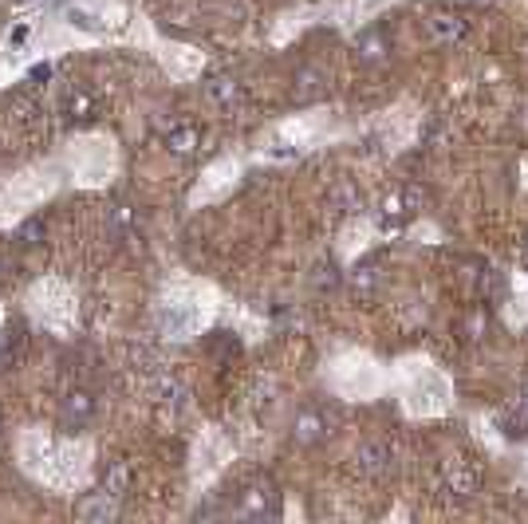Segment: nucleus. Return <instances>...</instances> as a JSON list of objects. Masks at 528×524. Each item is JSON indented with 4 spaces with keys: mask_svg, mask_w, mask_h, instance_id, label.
Listing matches in <instances>:
<instances>
[{
    "mask_svg": "<svg viewBox=\"0 0 528 524\" xmlns=\"http://www.w3.org/2000/svg\"><path fill=\"white\" fill-rule=\"evenodd\" d=\"M16 465L24 477L36 485L75 497L87 489L91 469H95V446L87 438H60L44 426H28L16 434Z\"/></svg>",
    "mask_w": 528,
    "mask_h": 524,
    "instance_id": "nucleus-1",
    "label": "nucleus"
},
{
    "mask_svg": "<svg viewBox=\"0 0 528 524\" xmlns=\"http://www.w3.org/2000/svg\"><path fill=\"white\" fill-rule=\"evenodd\" d=\"M355 469L363 477H387L395 469V446L387 438H371L355 450Z\"/></svg>",
    "mask_w": 528,
    "mask_h": 524,
    "instance_id": "nucleus-8",
    "label": "nucleus"
},
{
    "mask_svg": "<svg viewBox=\"0 0 528 524\" xmlns=\"http://www.w3.org/2000/svg\"><path fill=\"white\" fill-rule=\"evenodd\" d=\"M201 142H205V131H201L198 123H174L166 131V150L178 154V158H194L201 150Z\"/></svg>",
    "mask_w": 528,
    "mask_h": 524,
    "instance_id": "nucleus-13",
    "label": "nucleus"
},
{
    "mask_svg": "<svg viewBox=\"0 0 528 524\" xmlns=\"http://www.w3.org/2000/svg\"><path fill=\"white\" fill-rule=\"evenodd\" d=\"M24 312L36 328L52 331L60 339H71L79 328V296L64 276H40L24 292Z\"/></svg>",
    "mask_w": 528,
    "mask_h": 524,
    "instance_id": "nucleus-4",
    "label": "nucleus"
},
{
    "mask_svg": "<svg viewBox=\"0 0 528 524\" xmlns=\"http://www.w3.org/2000/svg\"><path fill=\"white\" fill-rule=\"evenodd\" d=\"M237 517H245V521L280 517V493H276V485H268V481H257V485H249V489L241 493Z\"/></svg>",
    "mask_w": 528,
    "mask_h": 524,
    "instance_id": "nucleus-7",
    "label": "nucleus"
},
{
    "mask_svg": "<svg viewBox=\"0 0 528 524\" xmlns=\"http://www.w3.org/2000/svg\"><path fill=\"white\" fill-rule=\"evenodd\" d=\"M355 52H359L363 64H383V60L391 56V40H387L383 28H363V32L355 36Z\"/></svg>",
    "mask_w": 528,
    "mask_h": 524,
    "instance_id": "nucleus-14",
    "label": "nucleus"
},
{
    "mask_svg": "<svg viewBox=\"0 0 528 524\" xmlns=\"http://www.w3.org/2000/svg\"><path fill=\"white\" fill-rule=\"evenodd\" d=\"M426 36L438 48H454V44H462L469 36V20L462 12H454V8H438V12L426 16Z\"/></svg>",
    "mask_w": 528,
    "mask_h": 524,
    "instance_id": "nucleus-6",
    "label": "nucleus"
},
{
    "mask_svg": "<svg viewBox=\"0 0 528 524\" xmlns=\"http://www.w3.org/2000/svg\"><path fill=\"white\" fill-rule=\"evenodd\" d=\"M406 217H410V209H406V197H402V194H387V197H383V205H379V225H383V229L402 225Z\"/></svg>",
    "mask_w": 528,
    "mask_h": 524,
    "instance_id": "nucleus-17",
    "label": "nucleus"
},
{
    "mask_svg": "<svg viewBox=\"0 0 528 524\" xmlns=\"http://www.w3.org/2000/svg\"><path fill=\"white\" fill-rule=\"evenodd\" d=\"M154 324L170 343H186V339L201 335L209 328V312L201 304V292H190V288L162 292L158 304H154Z\"/></svg>",
    "mask_w": 528,
    "mask_h": 524,
    "instance_id": "nucleus-5",
    "label": "nucleus"
},
{
    "mask_svg": "<svg viewBox=\"0 0 528 524\" xmlns=\"http://www.w3.org/2000/svg\"><path fill=\"white\" fill-rule=\"evenodd\" d=\"M75 517L87 524H107L119 517V493L99 489V493H83V501L75 505Z\"/></svg>",
    "mask_w": 528,
    "mask_h": 524,
    "instance_id": "nucleus-10",
    "label": "nucleus"
},
{
    "mask_svg": "<svg viewBox=\"0 0 528 524\" xmlns=\"http://www.w3.org/2000/svg\"><path fill=\"white\" fill-rule=\"evenodd\" d=\"M501 422V430L513 438V434H528V383H521V391L513 394V402H509V410L497 418Z\"/></svg>",
    "mask_w": 528,
    "mask_h": 524,
    "instance_id": "nucleus-15",
    "label": "nucleus"
},
{
    "mask_svg": "<svg viewBox=\"0 0 528 524\" xmlns=\"http://www.w3.org/2000/svg\"><path fill=\"white\" fill-rule=\"evenodd\" d=\"M521 264L528 268V233H525V241H521Z\"/></svg>",
    "mask_w": 528,
    "mask_h": 524,
    "instance_id": "nucleus-20",
    "label": "nucleus"
},
{
    "mask_svg": "<svg viewBox=\"0 0 528 524\" xmlns=\"http://www.w3.org/2000/svg\"><path fill=\"white\" fill-rule=\"evenodd\" d=\"M320 91V75L316 71H300V79H296V95L300 99H312Z\"/></svg>",
    "mask_w": 528,
    "mask_h": 524,
    "instance_id": "nucleus-19",
    "label": "nucleus"
},
{
    "mask_svg": "<svg viewBox=\"0 0 528 524\" xmlns=\"http://www.w3.org/2000/svg\"><path fill=\"white\" fill-rule=\"evenodd\" d=\"M60 162L71 190H103L119 174V146L107 131L71 134L60 146Z\"/></svg>",
    "mask_w": 528,
    "mask_h": 524,
    "instance_id": "nucleus-3",
    "label": "nucleus"
},
{
    "mask_svg": "<svg viewBox=\"0 0 528 524\" xmlns=\"http://www.w3.org/2000/svg\"><path fill=\"white\" fill-rule=\"evenodd\" d=\"M91 418H95V398H91V394H71L64 402V422L87 426Z\"/></svg>",
    "mask_w": 528,
    "mask_h": 524,
    "instance_id": "nucleus-16",
    "label": "nucleus"
},
{
    "mask_svg": "<svg viewBox=\"0 0 528 524\" xmlns=\"http://www.w3.org/2000/svg\"><path fill=\"white\" fill-rule=\"evenodd\" d=\"M0 328H4V304H0Z\"/></svg>",
    "mask_w": 528,
    "mask_h": 524,
    "instance_id": "nucleus-21",
    "label": "nucleus"
},
{
    "mask_svg": "<svg viewBox=\"0 0 528 524\" xmlns=\"http://www.w3.org/2000/svg\"><path fill=\"white\" fill-rule=\"evenodd\" d=\"M328 414L324 410H300L296 414V422H292V438H296V446H316V442H324L328 438Z\"/></svg>",
    "mask_w": 528,
    "mask_h": 524,
    "instance_id": "nucleus-11",
    "label": "nucleus"
},
{
    "mask_svg": "<svg viewBox=\"0 0 528 524\" xmlns=\"http://www.w3.org/2000/svg\"><path fill=\"white\" fill-rule=\"evenodd\" d=\"M205 95H209V103L221 107V111H241V107H245V87H241L237 79H229V75H213V79L205 83Z\"/></svg>",
    "mask_w": 528,
    "mask_h": 524,
    "instance_id": "nucleus-12",
    "label": "nucleus"
},
{
    "mask_svg": "<svg viewBox=\"0 0 528 524\" xmlns=\"http://www.w3.org/2000/svg\"><path fill=\"white\" fill-rule=\"evenodd\" d=\"M477 489H481V477H477V469L473 465H465V461H450L446 469H442V497H450V501H473L477 497Z\"/></svg>",
    "mask_w": 528,
    "mask_h": 524,
    "instance_id": "nucleus-9",
    "label": "nucleus"
},
{
    "mask_svg": "<svg viewBox=\"0 0 528 524\" xmlns=\"http://www.w3.org/2000/svg\"><path fill=\"white\" fill-rule=\"evenodd\" d=\"M60 190H67V170L60 154L32 162V166H20L12 174H0V229H16L24 217H32Z\"/></svg>",
    "mask_w": 528,
    "mask_h": 524,
    "instance_id": "nucleus-2",
    "label": "nucleus"
},
{
    "mask_svg": "<svg viewBox=\"0 0 528 524\" xmlns=\"http://www.w3.org/2000/svg\"><path fill=\"white\" fill-rule=\"evenodd\" d=\"M229 178H237V170H233V166H213V170H209V182H205L198 194H194V201H209V197H217L225 186H229Z\"/></svg>",
    "mask_w": 528,
    "mask_h": 524,
    "instance_id": "nucleus-18",
    "label": "nucleus"
}]
</instances>
